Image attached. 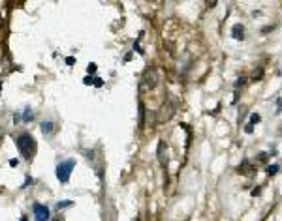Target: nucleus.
Segmentation results:
<instances>
[{"mask_svg": "<svg viewBox=\"0 0 282 221\" xmlns=\"http://www.w3.org/2000/svg\"><path fill=\"white\" fill-rule=\"evenodd\" d=\"M17 148H19V152L23 154L25 158H32L36 154V141H34V137H32L30 133H23V135H19L17 137Z\"/></svg>", "mask_w": 282, "mask_h": 221, "instance_id": "obj_1", "label": "nucleus"}, {"mask_svg": "<svg viewBox=\"0 0 282 221\" xmlns=\"http://www.w3.org/2000/svg\"><path fill=\"white\" fill-rule=\"evenodd\" d=\"M75 167V159H66V161H60L57 165V178L62 182V184H66L70 180V174Z\"/></svg>", "mask_w": 282, "mask_h": 221, "instance_id": "obj_2", "label": "nucleus"}, {"mask_svg": "<svg viewBox=\"0 0 282 221\" xmlns=\"http://www.w3.org/2000/svg\"><path fill=\"white\" fill-rule=\"evenodd\" d=\"M143 84H145L147 88H154V86L158 84V71H156L154 68L145 70V73H143Z\"/></svg>", "mask_w": 282, "mask_h": 221, "instance_id": "obj_3", "label": "nucleus"}, {"mask_svg": "<svg viewBox=\"0 0 282 221\" xmlns=\"http://www.w3.org/2000/svg\"><path fill=\"white\" fill-rule=\"evenodd\" d=\"M173 113H175V107H173L171 103H164L162 109L158 110V122H167V120L173 116Z\"/></svg>", "mask_w": 282, "mask_h": 221, "instance_id": "obj_4", "label": "nucleus"}, {"mask_svg": "<svg viewBox=\"0 0 282 221\" xmlns=\"http://www.w3.org/2000/svg\"><path fill=\"white\" fill-rule=\"evenodd\" d=\"M49 219V208L43 204H34V221H47Z\"/></svg>", "mask_w": 282, "mask_h": 221, "instance_id": "obj_5", "label": "nucleus"}, {"mask_svg": "<svg viewBox=\"0 0 282 221\" xmlns=\"http://www.w3.org/2000/svg\"><path fill=\"white\" fill-rule=\"evenodd\" d=\"M158 159L164 167H167V154H166V142L164 141L158 142Z\"/></svg>", "mask_w": 282, "mask_h": 221, "instance_id": "obj_6", "label": "nucleus"}, {"mask_svg": "<svg viewBox=\"0 0 282 221\" xmlns=\"http://www.w3.org/2000/svg\"><path fill=\"white\" fill-rule=\"evenodd\" d=\"M41 131H43V135H53L55 133V122H43L41 124Z\"/></svg>", "mask_w": 282, "mask_h": 221, "instance_id": "obj_7", "label": "nucleus"}, {"mask_svg": "<svg viewBox=\"0 0 282 221\" xmlns=\"http://www.w3.org/2000/svg\"><path fill=\"white\" fill-rule=\"evenodd\" d=\"M231 36H233L235 39H243V36H245L243 26H241V25H235V26H233V30H231Z\"/></svg>", "mask_w": 282, "mask_h": 221, "instance_id": "obj_8", "label": "nucleus"}, {"mask_svg": "<svg viewBox=\"0 0 282 221\" xmlns=\"http://www.w3.org/2000/svg\"><path fill=\"white\" fill-rule=\"evenodd\" d=\"M32 118H34V114H32V109L26 107V109H25V114H23V120H25V122H28V120H32Z\"/></svg>", "mask_w": 282, "mask_h": 221, "instance_id": "obj_9", "label": "nucleus"}, {"mask_svg": "<svg viewBox=\"0 0 282 221\" xmlns=\"http://www.w3.org/2000/svg\"><path fill=\"white\" fill-rule=\"evenodd\" d=\"M143 116H145V107L143 103H139V127H143Z\"/></svg>", "mask_w": 282, "mask_h": 221, "instance_id": "obj_10", "label": "nucleus"}, {"mask_svg": "<svg viewBox=\"0 0 282 221\" xmlns=\"http://www.w3.org/2000/svg\"><path fill=\"white\" fill-rule=\"evenodd\" d=\"M72 204H73V202H72V201H60V202H58V204H57V208H58V210H60V208H66V206H72Z\"/></svg>", "mask_w": 282, "mask_h": 221, "instance_id": "obj_11", "label": "nucleus"}, {"mask_svg": "<svg viewBox=\"0 0 282 221\" xmlns=\"http://www.w3.org/2000/svg\"><path fill=\"white\" fill-rule=\"evenodd\" d=\"M267 172H269V174H275V172H278V165H271V167L267 169Z\"/></svg>", "mask_w": 282, "mask_h": 221, "instance_id": "obj_12", "label": "nucleus"}, {"mask_svg": "<svg viewBox=\"0 0 282 221\" xmlns=\"http://www.w3.org/2000/svg\"><path fill=\"white\" fill-rule=\"evenodd\" d=\"M259 120H262V118H259V114H252L250 116V124H258Z\"/></svg>", "mask_w": 282, "mask_h": 221, "instance_id": "obj_13", "label": "nucleus"}, {"mask_svg": "<svg viewBox=\"0 0 282 221\" xmlns=\"http://www.w3.org/2000/svg\"><path fill=\"white\" fill-rule=\"evenodd\" d=\"M86 71H89V73H94L96 71V64L92 62V64H89V68H86Z\"/></svg>", "mask_w": 282, "mask_h": 221, "instance_id": "obj_14", "label": "nucleus"}, {"mask_svg": "<svg viewBox=\"0 0 282 221\" xmlns=\"http://www.w3.org/2000/svg\"><path fill=\"white\" fill-rule=\"evenodd\" d=\"M104 84V81L102 79H98V77H96V79H94V86H102Z\"/></svg>", "mask_w": 282, "mask_h": 221, "instance_id": "obj_15", "label": "nucleus"}, {"mask_svg": "<svg viewBox=\"0 0 282 221\" xmlns=\"http://www.w3.org/2000/svg\"><path fill=\"white\" fill-rule=\"evenodd\" d=\"M9 165H12V167H17V165H19V159H9Z\"/></svg>", "mask_w": 282, "mask_h": 221, "instance_id": "obj_16", "label": "nucleus"}, {"mask_svg": "<svg viewBox=\"0 0 282 221\" xmlns=\"http://www.w3.org/2000/svg\"><path fill=\"white\" fill-rule=\"evenodd\" d=\"M66 64H68V66H73V64H75V60H73L72 56H68V58H66Z\"/></svg>", "mask_w": 282, "mask_h": 221, "instance_id": "obj_17", "label": "nucleus"}, {"mask_svg": "<svg viewBox=\"0 0 282 221\" xmlns=\"http://www.w3.org/2000/svg\"><path fill=\"white\" fill-rule=\"evenodd\" d=\"M252 195H254V197L259 195V187H254V189H252Z\"/></svg>", "mask_w": 282, "mask_h": 221, "instance_id": "obj_18", "label": "nucleus"}, {"mask_svg": "<svg viewBox=\"0 0 282 221\" xmlns=\"http://www.w3.org/2000/svg\"><path fill=\"white\" fill-rule=\"evenodd\" d=\"M243 84H245V79H239V81H237V84H235V86H243Z\"/></svg>", "mask_w": 282, "mask_h": 221, "instance_id": "obj_19", "label": "nucleus"}, {"mask_svg": "<svg viewBox=\"0 0 282 221\" xmlns=\"http://www.w3.org/2000/svg\"><path fill=\"white\" fill-rule=\"evenodd\" d=\"M21 221H28V217H26V216H23V217H21Z\"/></svg>", "mask_w": 282, "mask_h": 221, "instance_id": "obj_20", "label": "nucleus"}, {"mask_svg": "<svg viewBox=\"0 0 282 221\" xmlns=\"http://www.w3.org/2000/svg\"><path fill=\"white\" fill-rule=\"evenodd\" d=\"M0 90H2V83H0Z\"/></svg>", "mask_w": 282, "mask_h": 221, "instance_id": "obj_21", "label": "nucleus"}, {"mask_svg": "<svg viewBox=\"0 0 282 221\" xmlns=\"http://www.w3.org/2000/svg\"><path fill=\"white\" fill-rule=\"evenodd\" d=\"M0 135H2V127H0Z\"/></svg>", "mask_w": 282, "mask_h": 221, "instance_id": "obj_22", "label": "nucleus"}, {"mask_svg": "<svg viewBox=\"0 0 282 221\" xmlns=\"http://www.w3.org/2000/svg\"><path fill=\"white\" fill-rule=\"evenodd\" d=\"M136 221H139V219H136Z\"/></svg>", "mask_w": 282, "mask_h": 221, "instance_id": "obj_23", "label": "nucleus"}]
</instances>
